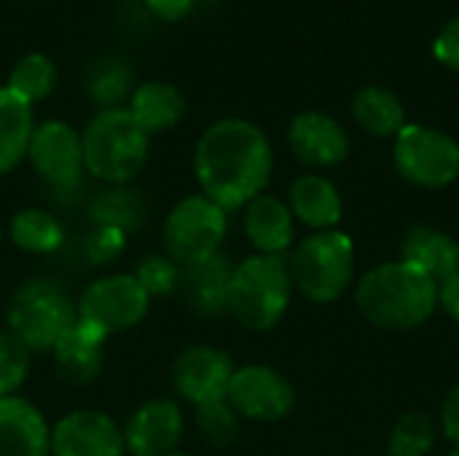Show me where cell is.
<instances>
[{"instance_id": "obj_26", "label": "cell", "mask_w": 459, "mask_h": 456, "mask_svg": "<svg viewBox=\"0 0 459 456\" xmlns=\"http://www.w3.org/2000/svg\"><path fill=\"white\" fill-rule=\"evenodd\" d=\"M56 81H59V70L51 62V56H46L40 51H30L13 65L5 89L13 91L27 105H35L54 91Z\"/></svg>"}, {"instance_id": "obj_21", "label": "cell", "mask_w": 459, "mask_h": 456, "mask_svg": "<svg viewBox=\"0 0 459 456\" xmlns=\"http://www.w3.org/2000/svg\"><path fill=\"white\" fill-rule=\"evenodd\" d=\"M288 207L293 218L307 223L315 231H331L342 223L344 204L339 188L323 175H301L293 180L288 194Z\"/></svg>"}, {"instance_id": "obj_30", "label": "cell", "mask_w": 459, "mask_h": 456, "mask_svg": "<svg viewBox=\"0 0 459 456\" xmlns=\"http://www.w3.org/2000/svg\"><path fill=\"white\" fill-rule=\"evenodd\" d=\"M30 349L19 336H13L8 328L0 331V398L13 395L30 371Z\"/></svg>"}, {"instance_id": "obj_12", "label": "cell", "mask_w": 459, "mask_h": 456, "mask_svg": "<svg viewBox=\"0 0 459 456\" xmlns=\"http://www.w3.org/2000/svg\"><path fill=\"white\" fill-rule=\"evenodd\" d=\"M234 371L226 352L215 347H188L172 366V382L183 400L202 406L226 398Z\"/></svg>"}, {"instance_id": "obj_2", "label": "cell", "mask_w": 459, "mask_h": 456, "mask_svg": "<svg viewBox=\"0 0 459 456\" xmlns=\"http://www.w3.org/2000/svg\"><path fill=\"white\" fill-rule=\"evenodd\" d=\"M355 304L379 331L403 333L433 317L438 306V285L420 269L403 261H390L360 277Z\"/></svg>"}, {"instance_id": "obj_16", "label": "cell", "mask_w": 459, "mask_h": 456, "mask_svg": "<svg viewBox=\"0 0 459 456\" xmlns=\"http://www.w3.org/2000/svg\"><path fill=\"white\" fill-rule=\"evenodd\" d=\"M231 274H234V263L229 261V255L215 253L207 261H199L180 271L178 293L194 314L221 317L223 312H229Z\"/></svg>"}, {"instance_id": "obj_25", "label": "cell", "mask_w": 459, "mask_h": 456, "mask_svg": "<svg viewBox=\"0 0 459 456\" xmlns=\"http://www.w3.org/2000/svg\"><path fill=\"white\" fill-rule=\"evenodd\" d=\"M352 116L374 137H395L406 126L401 97L385 86H363L352 99Z\"/></svg>"}, {"instance_id": "obj_20", "label": "cell", "mask_w": 459, "mask_h": 456, "mask_svg": "<svg viewBox=\"0 0 459 456\" xmlns=\"http://www.w3.org/2000/svg\"><path fill=\"white\" fill-rule=\"evenodd\" d=\"M245 231L258 255H285L293 245V212L280 196L261 194L247 204Z\"/></svg>"}, {"instance_id": "obj_27", "label": "cell", "mask_w": 459, "mask_h": 456, "mask_svg": "<svg viewBox=\"0 0 459 456\" xmlns=\"http://www.w3.org/2000/svg\"><path fill=\"white\" fill-rule=\"evenodd\" d=\"M11 239L24 253L48 255L65 245V231L54 215L43 210H22L11 220Z\"/></svg>"}, {"instance_id": "obj_35", "label": "cell", "mask_w": 459, "mask_h": 456, "mask_svg": "<svg viewBox=\"0 0 459 456\" xmlns=\"http://www.w3.org/2000/svg\"><path fill=\"white\" fill-rule=\"evenodd\" d=\"M441 430L452 441V446L459 449V382L449 390V395L441 406Z\"/></svg>"}, {"instance_id": "obj_1", "label": "cell", "mask_w": 459, "mask_h": 456, "mask_svg": "<svg viewBox=\"0 0 459 456\" xmlns=\"http://www.w3.org/2000/svg\"><path fill=\"white\" fill-rule=\"evenodd\" d=\"M274 167L269 137L247 118H221L204 129L194 151L202 194L221 210L247 207L269 185Z\"/></svg>"}, {"instance_id": "obj_3", "label": "cell", "mask_w": 459, "mask_h": 456, "mask_svg": "<svg viewBox=\"0 0 459 456\" xmlns=\"http://www.w3.org/2000/svg\"><path fill=\"white\" fill-rule=\"evenodd\" d=\"M83 167L108 185L129 183L148 161L151 134L134 121L129 108H102L81 132Z\"/></svg>"}, {"instance_id": "obj_11", "label": "cell", "mask_w": 459, "mask_h": 456, "mask_svg": "<svg viewBox=\"0 0 459 456\" xmlns=\"http://www.w3.org/2000/svg\"><path fill=\"white\" fill-rule=\"evenodd\" d=\"M226 400L253 422H280L296 406L293 384L269 366H242L234 371Z\"/></svg>"}, {"instance_id": "obj_36", "label": "cell", "mask_w": 459, "mask_h": 456, "mask_svg": "<svg viewBox=\"0 0 459 456\" xmlns=\"http://www.w3.org/2000/svg\"><path fill=\"white\" fill-rule=\"evenodd\" d=\"M145 3H148L151 13L161 22H180L196 5V0H145Z\"/></svg>"}, {"instance_id": "obj_17", "label": "cell", "mask_w": 459, "mask_h": 456, "mask_svg": "<svg viewBox=\"0 0 459 456\" xmlns=\"http://www.w3.org/2000/svg\"><path fill=\"white\" fill-rule=\"evenodd\" d=\"M51 430L43 414L24 398H0V456H48Z\"/></svg>"}, {"instance_id": "obj_8", "label": "cell", "mask_w": 459, "mask_h": 456, "mask_svg": "<svg viewBox=\"0 0 459 456\" xmlns=\"http://www.w3.org/2000/svg\"><path fill=\"white\" fill-rule=\"evenodd\" d=\"M226 228H229L226 210H221L204 194L186 196L164 220L161 228L164 250L180 269L194 266L221 253Z\"/></svg>"}, {"instance_id": "obj_22", "label": "cell", "mask_w": 459, "mask_h": 456, "mask_svg": "<svg viewBox=\"0 0 459 456\" xmlns=\"http://www.w3.org/2000/svg\"><path fill=\"white\" fill-rule=\"evenodd\" d=\"M129 113L148 134H156L180 124V118L186 116V97L175 83L145 81L132 91Z\"/></svg>"}, {"instance_id": "obj_33", "label": "cell", "mask_w": 459, "mask_h": 456, "mask_svg": "<svg viewBox=\"0 0 459 456\" xmlns=\"http://www.w3.org/2000/svg\"><path fill=\"white\" fill-rule=\"evenodd\" d=\"M433 51H436V59H438L441 65H446L449 70L459 73V16H455V19L441 30V35L436 38Z\"/></svg>"}, {"instance_id": "obj_18", "label": "cell", "mask_w": 459, "mask_h": 456, "mask_svg": "<svg viewBox=\"0 0 459 456\" xmlns=\"http://www.w3.org/2000/svg\"><path fill=\"white\" fill-rule=\"evenodd\" d=\"M105 339L108 336L102 331L78 320L51 349L56 376L73 387H83L94 382L105 363Z\"/></svg>"}, {"instance_id": "obj_40", "label": "cell", "mask_w": 459, "mask_h": 456, "mask_svg": "<svg viewBox=\"0 0 459 456\" xmlns=\"http://www.w3.org/2000/svg\"><path fill=\"white\" fill-rule=\"evenodd\" d=\"M169 456H188V454H169Z\"/></svg>"}, {"instance_id": "obj_15", "label": "cell", "mask_w": 459, "mask_h": 456, "mask_svg": "<svg viewBox=\"0 0 459 456\" xmlns=\"http://www.w3.org/2000/svg\"><path fill=\"white\" fill-rule=\"evenodd\" d=\"M183 438V414L172 400H148L143 403L126 430L124 446L132 456H169Z\"/></svg>"}, {"instance_id": "obj_34", "label": "cell", "mask_w": 459, "mask_h": 456, "mask_svg": "<svg viewBox=\"0 0 459 456\" xmlns=\"http://www.w3.org/2000/svg\"><path fill=\"white\" fill-rule=\"evenodd\" d=\"M126 86H129L126 73L113 75V70H108V73H102V75L94 81L91 91H94V97H97L100 105H105V108H118L116 102L126 94Z\"/></svg>"}, {"instance_id": "obj_6", "label": "cell", "mask_w": 459, "mask_h": 456, "mask_svg": "<svg viewBox=\"0 0 459 456\" xmlns=\"http://www.w3.org/2000/svg\"><path fill=\"white\" fill-rule=\"evenodd\" d=\"M75 323L78 306L70 301L67 290L48 277L16 288L8 304V331L19 336L30 352H51Z\"/></svg>"}, {"instance_id": "obj_13", "label": "cell", "mask_w": 459, "mask_h": 456, "mask_svg": "<svg viewBox=\"0 0 459 456\" xmlns=\"http://www.w3.org/2000/svg\"><path fill=\"white\" fill-rule=\"evenodd\" d=\"M124 433L100 411H73L51 430L54 456H124Z\"/></svg>"}, {"instance_id": "obj_37", "label": "cell", "mask_w": 459, "mask_h": 456, "mask_svg": "<svg viewBox=\"0 0 459 456\" xmlns=\"http://www.w3.org/2000/svg\"><path fill=\"white\" fill-rule=\"evenodd\" d=\"M438 304L455 323H459V271L438 285Z\"/></svg>"}, {"instance_id": "obj_31", "label": "cell", "mask_w": 459, "mask_h": 456, "mask_svg": "<svg viewBox=\"0 0 459 456\" xmlns=\"http://www.w3.org/2000/svg\"><path fill=\"white\" fill-rule=\"evenodd\" d=\"M180 266L169 258V255H148L140 261L137 271H134V280L140 282V288L151 296H172L178 293V285H180Z\"/></svg>"}, {"instance_id": "obj_14", "label": "cell", "mask_w": 459, "mask_h": 456, "mask_svg": "<svg viewBox=\"0 0 459 456\" xmlns=\"http://www.w3.org/2000/svg\"><path fill=\"white\" fill-rule=\"evenodd\" d=\"M288 142L301 164L317 169L339 167L350 153V137L344 126L323 110L299 113L290 121Z\"/></svg>"}, {"instance_id": "obj_32", "label": "cell", "mask_w": 459, "mask_h": 456, "mask_svg": "<svg viewBox=\"0 0 459 456\" xmlns=\"http://www.w3.org/2000/svg\"><path fill=\"white\" fill-rule=\"evenodd\" d=\"M126 250V234L110 226H94L83 239V255L91 266H110Z\"/></svg>"}, {"instance_id": "obj_24", "label": "cell", "mask_w": 459, "mask_h": 456, "mask_svg": "<svg viewBox=\"0 0 459 456\" xmlns=\"http://www.w3.org/2000/svg\"><path fill=\"white\" fill-rule=\"evenodd\" d=\"M35 129L32 105L0 86V175H8L22 164Z\"/></svg>"}, {"instance_id": "obj_39", "label": "cell", "mask_w": 459, "mask_h": 456, "mask_svg": "<svg viewBox=\"0 0 459 456\" xmlns=\"http://www.w3.org/2000/svg\"><path fill=\"white\" fill-rule=\"evenodd\" d=\"M0 242H3V228H0Z\"/></svg>"}, {"instance_id": "obj_10", "label": "cell", "mask_w": 459, "mask_h": 456, "mask_svg": "<svg viewBox=\"0 0 459 456\" xmlns=\"http://www.w3.org/2000/svg\"><path fill=\"white\" fill-rule=\"evenodd\" d=\"M78 320L94 325L105 336L129 331L148 314L151 298L134 280V274H113L91 282L81 296Z\"/></svg>"}, {"instance_id": "obj_28", "label": "cell", "mask_w": 459, "mask_h": 456, "mask_svg": "<svg viewBox=\"0 0 459 456\" xmlns=\"http://www.w3.org/2000/svg\"><path fill=\"white\" fill-rule=\"evenodd\" d=\"M194 422L202 441L212 449H226L239 438V414L226 398L196 406Z\"/></svg>"}, {"instance_id": "obj_7", "label": "cell", "mask_w": 459, "mask_h": 456, "mask_svg": "<svg viewBox=\"0 0 459 456\" xmlns=\"http://www.w3.org/2000/svg\"><path fill=\"white\" fill-rule=\"evenodd\" d=\"M395 169L420 188H446L459 177V142L433 126L406 124L395 134Z\"/></svg>"}, {"instance_id": "obj_4", "label": "cell", "mask_w": 459, "mask_h": 456, "mask_svg": "<svg viewBox=\"0 0 459 456\" xmlns=\"http://www.w3.org/2000/svg\"><path fill=\"white\" fill-rule=\"evenodd\" d=\"M293 280L282 255H250L234 266L229 288V312L255 333L272 331L288 312Z\"/></svg>"}, {"instance_id": "obj_23", "label": "cell", "mask_w": 459, "mask_h": 456, "mask_svg": "<svg viewBox=\"0 0 459 456\" xmlns=\"http://www.w3.org/2000/svg\"><path fill=\"white\" fill-rule=\"evenodd\" d=\"M86 215H89L91 226H110V228L129 234L145 223L148 202H145L143 191L132 188L129 183L108 185L89 199Z\"/></svg>"}, {"instance_id": "obj_5", "label": "cell", "mask_w": 459, "mask_h": 456, "mask_svg": "<svg viewBox=\"0 0 459 456\" xmlns=\"http://www.w3.org/2000/svg\"><path fill=\"white\" fill-rule=\"evenodd\" d=\"M293 288L315 304H331L344 296L355 274V245L350 234L331 228L315 231L293 247L288 261Z\"/></svg>"}, {"instance_id": "obj_38", "label": "cell", "mask_w": 459, "mask_h": 456, "mask_svg": "<svg viewBox=\"0 0 459 456\" xmlns=\"http://www.w3.org/2000/svg\"><path fill=\"white\" fill-rule=\"evenodd\" d=\"M452 456H459V449H455V452H452Z\"/></svg>"}, {"instance_id": "obj_29", "label": "cell", "mask_w": 459, "mask_h": 456, "mask_svg": "<svg viewBox=\"0 0 459 456\" xmlns=\"http://www.w3.org/2000/svg\"><path fill=\"white\" fill-rule=\"evenodd\" d=\"M436 425L428 414L411 411L406 417L398 419V425L393 427L390 443H387V454L390 456H428L436 446Z\"/></svg>"}, {"instance_id": "obj_19", "label": "cell", "mask_w": 459, "mask_h": 456, "mask_svg": "<svg viewBox=\"0 0 459 456\" xmlns=\"http://www.w3.org/2000/svg\"><path fill=\"white\" fill-rule=\"evenodd\" d=\"M401 261L428 274L436 285L459 271V245L446 231L433 226H414L401 245Z\"/></svg>"}, {"instance_id": "obj_9", "label": "cell", "mask_w": 459, "mask_h": 456, "mask_svg": "<svg viewBox=\"0 0 459 456\" xmlns=\"http://www.w3.org/2000/svg\"><path fill=\"white\" fill-rule=\"evenodd\" d=\"M27 159L35 172L46 180L51 194L65 204H73L83 188V142L81 132H75L65 121H43L35 124Z\"/></svg>"}]
</instances>
